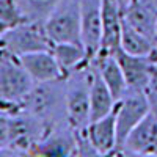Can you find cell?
Wrapping results in <instances>:
<instances>
[{
  "mask_svg": "<svg viewBox=\"0 0 157 157\" xmlns=\"http://www.w3.org/2000/svg\"><path fill=\"white\" fill-rule=\"evenodd\" d=\"M91 69H93V74H91V86H90V123L109 115L116 107V101L112 91L105 85L93 61H91Z\"/></svg>",
  "mask_w": 157,
  "mask_h": 157,
  "instance_id": "cell-16",
  "label": "cell"
},
{
  "mask_svg": "<svg viewBox=\"0 0 157 157\" xmlns=\"http://www.w3.org/2000/svg\"><path fill=\"white\" fill-rule=\"evenodd\" d=\"M113 55L123 69V74L127 82V88L145 90L149 77H151V72L154 69V64H155L151 60V57L129 54L123 47H118L113 52Z\"/></svg>",
  "mask_w": 157,
  "mask_h": 157,
  "instance_id": "cell-11",
  "label": "cell"
},
{
  "mask_svg": "<svg viewBox=\"0 0 157 157\" xmlns=\"http://www.w3.org/2000/svg\"><path fill=\"white\" fill-rule=\"evenodd\" d=\"M52 54L57 58L64 77L78 68L86 66L91 60L83 44L77 43H55L52 46Z\"/></svg>",
  "mask_w": 157,
  "mask_h": 157,
  "instance_id": "cell-17",
  "label": "cell"
},
{
  "mask_svg": "<svg viewBox=\"0 0 157 157\" xmlns=\"http://www.w3.org/2000/svg\"><path fill=\"white\" fill-rule=\"evenodd\" d=\"M46 32L52 43H77L82 44L80 29V2L58 0L55 8L44 21Z\"/></svg>",
  "mask_w": 157,
  "mask_h": 157,
  "instance_id": "cell-4",
  "label": "cell"
},
{
  "mask_svg": "<svg viewBox=\"0 0 157 157\" xmlns=\"http://www.w3.org/2000/svg\"><path fill=\"white\" fill-rule=\"evenodd\" d=\"M91 60L86 66L78 68L64 77L66 82V116L72 129H82L90 124V86Z\"/></svg>",
  "mask_w": 157,
  "mask_h": 157,
  "instance_id": "cell-3",
  "label": "cell"
},
{
  "mask_svg": "<svg viewBox=\"0 0 157 157\" xmlns=\"http://www.w3.org/2000/svg\"><path fill=\"white\" fill-rule=\"evenodd\" d=\"M19 110L32 113L38 120H41L47 129L68 121L64 78L35 83L30 93L21 102Z\"/></svg>",
  "mask_w": 157,
  "mask_h": 157,
  "instance_id": "cell-1",
  "label": "cell"
},
{
  "mask_svg": "<svg viewBox=\"0 0 157 157\" xmlns=\"http://www.w3.org/2000/svg\"><path fill=\"white\" fill-rule=\"evenodd\" d=\"M27 21L44 22L50 11L55 8L58 0H16Z\"/></svg>",
  "mask_w": 157,
  "mask_h": 157,
  "instance_id": "cell-19",
  "label": "cell"
},
{
  "mask_svg": "<svg viewBox=\"0 0 157 157\" xmlns=\"http://www.w3.org/2000/svg\"><path fill=\"white\" fill-rule=\"evenodd\" d=\"M123 11L116 0H102V39L99 52H113L120 47Z\"/></svg>",
  "mask_w": 157,
  "mask_h": 157,
  "instance_id": "cell-14",
  "label": "cell"
},
{
  "mask_svg": "<svg viewBox=\"0 0 157 157\" xmlns=\"http://www.w3.org/2000/svg\"><path fill=\"white\" fill-rule=\"evenodd\" d=\"M91 61L94 63V66L102 75L105 85L112 91L115 101L118 102L121 99V96L127 91V82H126V77L123 74V69L120 66V63H118V60L115 58L113 54H109V52H98L91 58Z\"/></svg>",
  "mask_w": 157,
  "mask_h": 157,
  "instance_id": "cell-15",
  "label": "cell"
},
{
  "mask_svg": "<svg viewBox=\"0 0 157 157\" xmlns=\"http://www.w3.org/2000/svg\"><path fill=\"white\" fill-rule=\"evenodd\" d=\"M120 47H123L126 52L134 54V55H151L154 43L149 36L140 33L138 30H135L132 25H129L123 19Z\"/></svg>",
  "mask_w": 157,
  "mask_h": 157,
  "instance_id": "cell-18",
  "label": "cell"
},
{
  "mask_svg": "<svg viewBox=\"0 0 157 157\" xmlns=\"http://www.w3.org/2000/svg\"><path fill=\"white\" fill-rule=\"evenodd\" d=\"M149 112L151 109L145 91L137 88H127L121 99L116 102V137H118L116 152L127 138V135L130 134V130Z\"/></svg>",
  "mask_w": 157,
  "mask_h": 157,
  "instance_id": "cell-7",
  "label": "cell"
},
{
  "mask_svg": "<svg viewBox=\"0 0 157 157\" xmlns=\"http://www.w3.org/2000/svg\"><path fill=\"white\" fill-rule=\"evenodd\" d=\"M10 137V113L0 110V148L8 145Z\"/></svg>",
  "mask_w": 157,
  "mask_h": 157,
  "instance_id": "cell-22",
  "label": "cell"
},
{
  "mask_svg": "<svg viewBox=\"0 0 157 157\" xmlns=\"http://www.w3.org/2000/svg\"><path fill=\"white\" fill-rule=\"evenodd\" d=\"M145 94H146V99L149 102V109L152 113L157 115V63L154 64V69L151 72V77L145 86Z\"/></svg>",
  "mask_w": 157,
  "mask_h": 157,
  "instance_id": "cell-21",
  "label": "cell"
},
{
  "mask_svg": "<svg viewBox=\"0 0 157 157\" xmlns=\"http://www.w3.org/2000/svg\"><path fill=\"white\" fill-rule=\"evenodd\" d=\"M46 130L44 123L29 112L17 110L10 113V137L6 146L16 154H30L44 137Z\"/></svg>",
  "mask_w": 157,
  "mask_h": 157,
  "instance_id": "cell-6",
  "label": "cell"
},
{
  "mask_svg": "<svg viewBox=\"0 0 157 157\" xmlns=\"http://www.w3.org/2000/svg\"><path fill=\"white\" fill-rule=\"evenodd\" d=\"M80 2L82 44L90 58L101 49L102 39V0H78Z\"/></svg>",
  "mask_w": 157,
  "mask_h": 157,
  "instance_id": "cell-8",
  "label": "cell"
},
{
  "mask_svg": "<svg viewBox=\"0 0 157 157\" xmlns=\"http://www.w3.org/2000/svg\"><path fill=\"white\" fill-rule=\"evenodd\" d=\"M30 154L38 155H75L74 129L68 121L47 129L41 141L32 149Z\"/></svg>",
  "mask_w": 157,
  "mask_h": 157,
  "instance_id": "cell-10",
  "label": "cell"
},
{
  "mask_svg": "<svg viewBox=\"0 0 157 157\" xmlns=\"http://www.w3.org/2000/svg\"><path fill=\"white\" fill-rule=\"evenodd\" d=\"M116 3L120 5L121 11L124 13V11H126V8H127V6H129L130 3H132V0H116Z\"/></svg>",
  "mask_w": 157,
  "mask_h": 157,
  "instance_id": "cell-24",
  "label": "cell"
},
{
  "mask_svg": "<svg viewBox=\"0 0 157 157\" xmlns=\"http://www.w3.org/2000/svg\"><path fill=\"white\" fill-rule=\"evenodd\" d=\"M155 3H157V0H155Z\"/></svg>",
  "mask_w": 157,
  "mask_h": 157,
  "instance_id": "cell-25",
  "label": "cell"
},
{
  "mask_svg": "<svg viewBox=\"0 0 157 157\" xmlns=\"http://www.w3.org/2000/svg\"><path fill=\"white\" fill-rule=\"evenodd\" d=\"M88 135L91 145L94 146L99 155L115 154L118 148V137H116V107L105 116L99 118L96 121L88 124Z\"/></svg>",
  "mask_w": 157,
  "mask_h": 157,
  "instance_id": "cell-13",
  "label": "cell"
},
{
  "mask_svg": "<svg viewBox=\"0 0 157 157\" xmlns=\"http://www.w3.org/2000/svg\"><path fill=\"white\" fill-rule=\"evenodd\" d=\"M25 21L27 19L16 3V0H0V35L17 27Z\"/></svg>",
  "mask_w": 157,
  "mask_h": 157,
  "instance_id": "cell-20",
  "label": "cell"
},
{
  "mask_svg": "<svg viewBox=\"0 0 157 157\" xmlns=\"http://www.w3.org/2000/svg\"><path fill=\"white\" fill-rule=\"evenodd\" d=\"M22 66L30 74V77L38 82H49V80H57V78H64L63 71L57 58L50 50H38L30 52V54H24L19 57Z\"/></svg>",
  "mask_w": 157,
  "mask_h": 157,
  "instance_id": "cell-12",
  "label": "cell"
},
{
  "mask_svg": "<svg viewBox=\"0 0 157 157\" xmlns=\"http://www.w3.org/2000/svg\"><path fill=\"white\" fill-rule=\"evenodd\" d=\"M152 43H154V47H152V52H151V60L154 63H157V22H155V29H154V38H152Z\"/></svg>",
  "mask_w": 157,
  "mask_h": 157,
  "instance_id": "cell-23",
  "label": "cell"
},
{
  "mask_svg": "<svg viewBox=\"0 0 157 157\" xmlns=\"http://www.w3.org/2000/svg\"><path fill=\"white\" fill-rule=\"evenodd\" d=\"M33 85L35 80L22 66L19 57L0 49V110L17 112Z\"/></svg>",
  "mask_w": 157,
  "mask_h": 157,
  "instance_id": "cell-2",
  "label": "cell"
},
{
  "mask_svg": "<svg viewBox=\"0 0 157 157\" xmlns=\"http://www.w3.org/2000/svg\"><path fill=\"white\" fill-rule=\"evenodd\" d=\"M54 43L46 32L44 22L25 21L17 27L0 35V49L21 57L38 50H50Z\"/></svg>",
  "mask_w": 157,
  "mask_h": 157,
  "instance_id": "cell-5",
  "label": "cell"
},
{
  "mask_svg": "<svg viewBox=\"0 0 157 157\" xmlns=\"http://www.w3.org/2000/svg\"><path fill=\"white\" fill-rule=\"evenodd\" d=\"M157 148V115L149 112L130 130L116 154H146L154 155Z\"/></svg>",
  "mask_w": 157,
  "mask_h": 157,
  "instance_id": "cell-9",
  "label": "cell"
}]
</instances>
